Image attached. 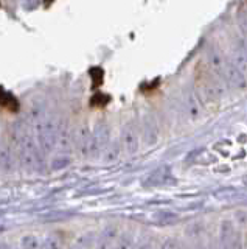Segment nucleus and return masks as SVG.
<instances>
[{"instance_id":"1","label":"nucleus","mask_w":247,"mask_h":249,"mask_svg":"<svg viewBox=\"0 0 247 249\" xmlns=\"http://www.w3.org/2000/svg\"><path fill=\"white\" fill-rule=\"evenodd\" d=\"M219 76L224 80V83L230 86L231 89L243 90V89H246V86H247V81H246V78H244V73L233 64V62L226 61V64H224V67H222V70H221Z\"/></svg>"},{"instance_id":"10","label":"nucleus","mask_w":247,"mask_h":249,"mask_svg":"<svg viewBox=\"0 0 247 249\" xmlns=\"http://www.w3.org/2000/svg\"><path fill=\"white\" fill-rule=\"evenodd\" d=\"M73 216V212H53L45 215V221H61V220H67V218Z\"/></svg>"},{"instance_id":"15","label":"nucleus","mask_w":247,"mask_h":249,"mask_svg":"<svg viewBox=\"0 0 247 249\" xmlns=\"http://www.w3.org/2000/svg\"><path fill=\"white\" fill-rule=\"evenodd\" d=\"M162 249H181V246H179V241L177 240H166L164 245H162Z\"/></svg>"},{"instance_id":"4","label":"nucleus","mask_w":247,"mask_h":249,"mask_svg":"<svg viewBox=\"0 0 247 249\" xmlns=\"http://www.w3.org/2000/svg\"><path fill=\"white\" fill-rule=\"evenodd\" d=\"M107 140H109V129H107V126H104V124L103 126H98L94 137H92V140H90L89 153L94 154V156L99 154L106 148Z\"/></svg>"},{"instance_id":"5","label":"nucleus","mask_w":247,"mask_h":249,"mask_svg":"<svg viewBox=\"0 0 247 249\" xmlns=\"http://www.w3.org/2000/svg\"><path fill=\"white\" fill-rule=\"evenodd\" d=\"M233 64L241 70V72H247V45L244 42H236L233 47Z\"/></svg>"},{"instance_id":"3","label":"nucleus","mask_w":247,"mask_h":249,"mask_svg":"<svg viewBox=\"0 0 247 249\" xmlns=\"http://www.w3.org/2000/svg\"><path fill=\"white\" fill-rule=\"evenodd\" d=\"M121 143L128 154H135L140 148V134L134 123H128L121 134Z\"/></svg>"},{"instance_id":"9","label":"nucleus","mask_w":247,"mask_h":249,"mask_svg":"<svg viewBox=\"0 0 247 249\" xmlns=\"http://www.w3.org/2000/svg\"><path fill=\"white\" fill-rule=\"evenodd\" d=\"M118 156H120V148H118L117 143H114V145H111L109 148H107V151L104 154V162L109 163V162L117 160Z\"/></svg>"},{"instance_id":"8","label":"nucleus","mask_w":247,"mask_h":249,"mask_svg":"<svg viewBox=\"0 0 247 249\" xmlns=\"http://www.w3.org/2000/svg\"><path fill=\"white\" fill-rule=\"evenodd\" d=\"M22 246L25 249H41V241L34 235H27L22 238Z\"/></svg>"},{"instance_id":"2","label":"nucleus","mask_w":247,"mask_h":249,"mask_svg":"<svg viewBox=\"0 0 247 249\" xmlns=\"http://www.w3.org/2000/svg\"><path fill=\"white\" fill-rule=\"evenodd\" d=\"M221 249H243V241L239 238L236 226L230 220L222 221L221 226Z\"/></svg>"},{"instance_id":"14","label":"nucleus","mask_w":247,"mask_h":249,"mask_svg":"<svg viewBox=\"0 0 247 249\" xmlns=\"http://www.w3.org/2000/svg\"><path fill=\"white\" fill-rule=\"evenodd\" d=\"M238 22H239L241 30L244 33H247V10H241L238 13Z\"/></svg>"},{"instance_id":"7","label":"nucleus","mask_w":247,"mask_h":249,"mask_svg":"<svg viewBox=\"0 0 247 249\" xmlns=\"http://www.w3.org/2000/svg\"><path fill=\"white\" fill-rule=\"evenodd\" d=\"M61 248H63V240L56 235L45 238L44 243H41V249H61Z\"/></svg>"},{"instance_id":"12","label":"nucleus","mask_w":247,"mask_h":249,"mask_svg":"<svg viewBox=\"0 0 247 249\" xmlns=\"http://www.w3.org/2000/svg\"><path fill=\"white\" fill-rule=\"evenodd\" d=\"M200 231H202V226H200L199 223H193V224H190L187 229H185V233H187V237H198L199 233H200Z\"/></svg>"},{"instance_id":"6","label":"nucleus","mask_w":247,"mask_h":249,"mask_svg":"<svg viewBox=\"0 0 247 249\" xmlns=\"http://www.w3.org/2000/svg\"><path fill=\"white\" fill-rule=\"evenodd\" d=\"M156 140L157 137V129H156V123H154L152 120V117H145V120H143V137L146 140V143H151V137Z\"/></svg>"},{"instance_id":"13","label":"nucleus","mask_w":247,"mask_h":249,"mask_svg":"<svg viewBox=\"0 0 247 249\" xmlns=\"http://www.w3.org/2000/svg\"><path fill=\"white\" fill-rule=\"evenodd\" d=\"M114 249H135V245L131 238H121L117 241V245H115Z\"/></svg>"},{"instance_id":"11","label":"nucleus","mask_w":247,"mask_h":249,"mask_svg":"<svg viewBox=\"0 0 247 249\" xmlns=\"http://www.w3.org/2000/svg\"><path fill=\"white\" fill-rule=\"evenodd\" d=\"M68 163H70V159H68L67 156H58V158L53 160L51 167H53V170H61V168L67 167Z\"/></svg>"}]
</instances>
